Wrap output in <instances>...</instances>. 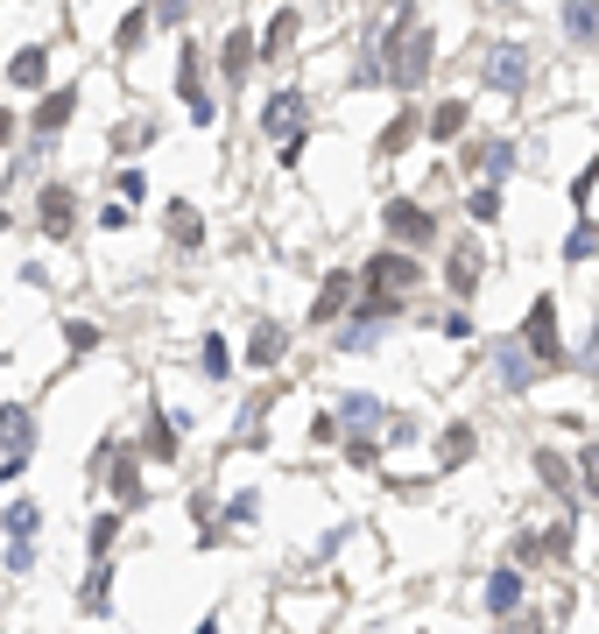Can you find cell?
I'll use <instances>...</instances> for the list:
<instances>
[{
    "instance_id": "6da1fadb",
    "label": "cell",
    "mask_w": 599,
    "mask_h": 634,
    "mask_svg": "<svg viewBox=\"0 0 599 634\" xmlns=\"http://www.w3.org/2000/svg\"><path fill=\"white\" fill-rule=\"evenodd\" d=\"M522 345L536 353V367H543V374L578 367V359L564 353V339H558V296H536V304H529V317H522Z\"/></svg>"
},
{
    "instance_id": "7a4b0ae2",
    "label": "cell",
    "mask_w": 599,
    "mask_h": 634,
    "mask_svg": "<svg viewBox=\"0 0 599 634\" xmlns=\"http://www.w3.org/2000/svg\"><path fill=\"white\" fill-rule=\"evenodd\" d=\"M381 233L395 247H438V211L416 205V198H388L381 205Z\"/></svg>"
},
{
    "instance_id": "3957f363",
    "label": "cell",
    "mask_w": 599,
    "mask_h": 634,
    "mask_svg": "<svg viewBox=\"0 0 599 634\" xmlns=\"http://www.w3.org/2000/svg\"><path fill=\"white\" fill-rule=\"evenodd\" d=\"M359 282H367V290L402 296V290H416V282H424V261H416V254H402V247H381V254H367Z\"/></svg>"
},
{
    "instance_id": "277c9868",
    "label": "cell",
    "mask_w": 599,
    "mask_h": 634,
    "mask_svg": "<svg viewBox=\"0 0 599 634\" xmlns=\"http://www.w3.org/2000/svg\"><path fill=\"white\" fill-rule=\"evenodd\" d=\"M176 99H184V113L198 120V127H212V93H205V57H198V42H184L176 50Z\"/></svg>"
},
{
    "instance_id": "5b68a950",
    "label": "cell",
    "mask_w": 599,
    "mask_h": 634,
    "mask_svg": "<svg viewBox=\"0 0 599 634\" xmlns=\"http://www.w3.org/2000/svg\"><path fill=\"white\" fill-rule=\"evenodd\" d=\"M36 225H42V240H71V233H78V191H71V184H42Z\"/></svg>"
},
{
    "instance_id": "8992f818",
    "label": "cell",
    "mask_w": 599,
    "mask_h": 634,
    "mask_svg": "<svg viewBox=\"0 0 599 634\" xmlns=\"http://www.w3.org/2000/svg\"><path fill=\"white\" fill-rule=\"evenodd\" d=\"M261 134H310V99L296 93V85H282V93H268V106H261Z\"/></svg>"
},
{
    "instance_id": "52a82bcc",
    "label": "cell",
    "mask_w": 599,
    "mask_h": 634,
    "mask_svg": "<svg viewBox=\"0 0 599 634\" xmlns=\"http://www.w3.org/2000/svg\"><path fill=\"white\" fill-rule=\"evenodd\" d=\"M479 276H487V247H479V240H459V247L444 254V290L466 304V296L479 290Z\"/></svg>"
},
{
    "instance_id": "ba28073f",
    "label": "cell",
    "mask_w": 599,
    "mask_h": 634,
    "mask_svg": "<svg viewBox=\"0 0 599 634\" xmlns=\"http://www.w3.org/2000/svg\"><path fill=\"white\" fill-rule=\"evenodd\" d=\"M254 64H261V36H254V28H233V36L219 42V78H227V85H247Z\"/></svg>"
},
{
    "instance_id": "9c48e42d",
    "label": "cell",
    "mask_w": 599,
    "mask_h": 634,
    "mask_svg": "<svg viewBox=\"0 0 599 634\" xmlns=\"http://www.w3.org/2000/svg\"><path fill=\"white\" fill-rule=\"evenodd\" d=\"M522 78H529V50H522V42H493V50H487V85L515 99Z\"/></svg>"
},
{
    "instance_id": "30bf717a",
    "label": "cell",
    "mask_w": 599,
    "mask_h": 634,
    "mask_svg": "<svg viewBox=\"0 0 599 634\" xmlns=\"http://www.w3.org/2000/svg\"><path fill=\"white\" fill-rule=\"evenodd\" d=\"M99 479L113 487V501H120V508H142V501H148V479H142V459H134V451H113Z\"/></svg>"
},
{
    "instance_id": "8fae6325",
    "label": "cell",
    "mask_w": 599,
    "mask_h": 634,
    "mask_svg": "<svg viewBox=\"0 0 599 634\" xmlns=\"http://www.w3.org/2000/svg\"><path fill=\"white\" fill-rule=\"evenodd\" d=\"M71 113H78V85H57V93L36 106V120H28V134H36V142H57V134L71 127Z\"/></svg>"
},
{
    "instance_id": "7c38bea8",
    "label": "cell",
    "mask_w": 599,
    "mask_h": 634,
    "mask_svg": "<svg viewBox=\"0 0 599 634\" xmlns=\"http://www.w3.org/2000/svg\"><path fill=\"white\" fill-rule=\"evenodd\" d=\"M493 374H501V388H508V395H522V388H529L543 367H536V353L515 339V345H501V353H493Z\"/></svg>"
},
{
    "instance_id": "4fadbf2b",
    "label": "cell",
    "mask_w": 599,
    "mask_h": 634,
    "mask_svg": "<svg viewBox=\"0 0 599 634\" xmlns=\"http://www.w3.org/2000/svg\"><path fill=\"white\" fill-rule=\"evenodd\" d=\"M346 310H353V276H346V268H332L325 290H318V304H310V325H339Z\"/></svg>"
},
{
    "instance_id": "5bb4252c",
    "label": "cell",
    "mask_w": 599,
    "mask_h": 634,
    "mask_svg": "<svg viewBox=\"0 0 599 634\" xmlns=\"http://www.w3.org/2000/svg\"><path fill=\"white\" fill-rule=\"evenodd\" d=\"M42 78H50V42H22L8 64V85H22V93H42Z\"/></svg>"
},
{
    "instance_id": "9a60e30c",
    "label": "cell",
    "mask_w": 599,
    "mask_h": 634,
    "mask_svg": "<svg viewBox=\"0 0 599 634\" xmlns=\"http://www.w3.org/2000/svg\"><path fill=\"white\" fill-rule=\"evenodd\" d=\"M282 353H290V331H282L276 317H261V325H254V339H247V367H261V374H268Z\"/></svg>"
},
{
    "instance_id": "2e32d148",
    "label": "cell",
    "mask_w": 599,
    "mask_h": 634,
    "mask_svg": "<svg viewBox=\"0 0 599 634\" xmlns=\"http://www.w3.org/2000/svg\"><path fill=\"white\" fill-rule=\"evenodd\" d=\"M473 451H479L473 423H444V437H438V473H466Z\"/></svg>"
},
{
    "instance_id": "e0dca14e",
    "label": "cell",
    "mask_w": 599,
    "mask_h": 634,
    "mask_svg": "<svg viewBox=\"0 0 599 634\" xmlns=\"http://www.w3.org/2000/svg\"><path fill=\"white\" fill-rule=\"evenodd\" d=\"M479 599H487V613H493V621H508V613H522V571H493V578H487V593H479Z\"/></svg>"
},
{
    "instance_id": "ac0fdd59",
    "label": "cell",
    "mask_w": 599,
    "mask_h": 634,
    "mask_svg": "<svg viewBox=\"0 0 599 634\" xmlns=\"http://www.w3.org/2000/svg\"><path fill=\"white\" fill-rule=\"evenodd\" d=\"M296 28H304V14H296V8H276V14H268V28H261V64H276V57L290 50Z\"/></svg>"
},
{
    "instance_id": "d6986e66",
    "label": "cell",
    "mask_w": 599,
    "mask_h": 634,
    "mask_svg": "<svg viewBox=\"0 0 599 634\" xmlns=\"http://www.w3.org/2000/svg\"><path fill=\"white\" fill-rule=\"evenodd\" d=\"M466 120H473V106H466V99H438L424 127H430V142H459V134H466Z\"/></svg>"
},
{
    "instance_id": "ffe728a7",
    "label": "cell",
    "mask_w": 599,
    "mask_h": 634,
    "mask_svg": "<svg viewBox=\"0 0 599 634\" xmlns=\"http://www.w3.org/2000/svg\"><path fill=\"white\" fill-rule=\"evenodd\" d=\"M564 36H572L578 50H592L599 42V0H564Z\"/></svg>"
},
{
    "instance_id": "44dd1931",
    "label": "cell",
    "mask_w": 599,
    "mask_h": 634,
    "mask_svg": "<svg viewBox=\"0 0 599 634\" xmlns=\"http://www.w3.org/2000/svg\"><path fill=\"white\" fill-rule=\"evenodd\" d=\"M162 225H170V240H176V247H205V219H198V205H184V198H176L170 211H162Z\"/></svg>"
},
{
    "instance_id": "7402d4cb",
    "label": "cell",
    "mask_w": 599,
    "mask_h": 634,
    "mask_svg": "<svg viewBox=\"0 0 599 634\" xmlns=\"http://www.w3.org/2000/svg\"><path fill=\"white\" fill-rule=\"evenodd\" d=\"M78 607L85 613H107L113 607V564H107V557H93V578L78 585Z\"/></svg>"
},
{
    "instance_id": "603a6c76",
    "label": "cell",
    "mask_w": 599,
    "mask_h": 634,
    "mask_svg": "<svg viewBox=\"0 0 599 634\" xmlns=\"http://www.w3.org/2000/svg\"><path fill=\"white\" fill-rule=\"evenodd\" d=\"M142 451H148V459H156V465H176V423L170 416H148V430H142Z\"/></svg>"
},
{
    "instance_id": "cb8c5ba5",
    "label": "cell",
    "mask_w": 599,
    "mask_h": 634,
    "mask_svg": "<svg viewBox=\"0 0 599 634\" xmlns=\"http://www.w3.org/2000/svg\"><path fill=\"white\" fill-rule=\"evenodd\" d=\"M536 479H543V487H550V493H572V479H578V465H572V459H558V451H550V444H543V451H536Z\"/></svg>"
},
{
    "instance_id": "d4e9b609",
    "label": "cell",
    "mask_w": 599,
    "mask_h": 634,
    "mask_svg": "<svg viewBox=\"0 0 599 634\" xmlns=\"http://www.w3.org/2000/svg\"><path fill=\"white\" fill-rule=\"evenodd\" d=\"M339 416H346L353 430H374V423H381V416H395V410H388L381 395H346V402H339Z\"/></svg>"
},
{
    "instance_id": "484cf974",
    "label": "cell",
    "mask_w": 599,
    "mask_h": 634,
    "mask_svg": "<svg viewBox=\"0 0 599 634\" xmlns=\"http://www.w3.org/2000/svg\"><path fill=\"white\" fill-rule=\"evenodd\" d=\"M148 22H156V8H127V14H120L113 50H120V57H134V50H142V36H148Z\"/></svg>"
},
{
    "instance_id": "4316f807",
    "label": "cell",
    "mask_w": 599,
    "mask_h": 634,
    "mask_svg": "<svg viewBox=\"0 0 599 634\" xmlns=\"http://www.w3.org/2000/svg\"><path fill=\"white\" fill-rule=\"evenodd\" d=\"M162 127H148V120H120L113 127V156H142V148H156Z\"/></svg>"
},
{
    "instance_id": "83f0119b",
    "label": "cell",
    "mask_w": 599,
    "mask_h": 634,
    "mask_svg": "<svg viewBox=\"0 0 599 634\" xmlns=\"http://www.w3.org/2000/svg\"><path fill=\"white\" fill-rule=\"evenodd\" d=\"M416 134H424V120H416V113H395V120L381 127V156H402V148H409Z\"/></svg>"
},
{
    "instance_id": "f1b7e54d",
    "label": "cell",
    "mask_w": 599,
    "mask_h": 634,
    "mask_svg": "<svg viewBox=\"0 0 599 634\" xmlns=\"http://www.w3.org/2000/svg\"><path fill=\"white\" fill-rule=\"evenodd\" d=\"M198 374H205V381H227V374H233L227 339H205V345H198Z\"/></svg>"
},
{
    "instance_id": "f546056e",
    "label": "cell",
    "mask_w": 599,
    "mask_h": 634,
    "mask_svg": "<svg viewBox=\"0 0 599 634\" xmlns=\"http://www.w3.org/2000/svg\"><path fill=\"white\" fill-rule=\"evenodd\" d=\"M592 254H599V219H578L564 240V261H592Z\"/></svg>"
},
{
    "instance_id": "4dcf8cb0",
    "label": "cell",
    "mask_w": 599,
    "mask_h": 634,
    "mask_svg": "<svg viewBox=\"0 0 599 634\" xmlns=\"http://www.w3.org/2000/svg\"><path fill=\"white\" fill-rule=\"evenodd\" d=\"M36 522H42V508H36V501H8V515H0V528H8L14 542L36 536Z\"/></svg>"
},
{
    "instance_id": "1f68e13d",
    "label": "cell",
    "mask_w": 599,
    "mask_h": 634,
    "mask_svg": "<svg viewBox=\"0 0 599 634\" xmlns=\"http://www.w3.org/2000/svg\"><path fill=\"white\" fill-rule=\"evenodd\" d=\"M466 211H473L479 225H487V219H501V184H493V176H487V184H479L473 198H466Z\"/></svg>"
},
{
    "instance_id": "d6a6232c",
    "label": "cell",
    "mask_w": 599,
    "mask_h": 634,
    "mask_svg": "<svg viewBox=\"0 0 599 634\" xmlns=\"http://www.w3.org/2000/svg\"><path fill=\"white\" fill-rule=\"evenodd\" d=\"M113 542H120V515H99L93 528H85V550H93V557H107Z\"/></svg>"
},
{
    "instance_id": "836d02e7",
    "label": "cell",
    "mask_w": 599,
    "mask_h": 634,
    "mask_svg": "<svg viewBox=\"0 0 599 634\" xmlns=\"http://www.w3.org/2000/svg\"><path fill=\"white\" fill-rule=\"evenodd\" d=\"M572 542H578V522L572 515H564L558 528H550V536H543V550H550V564H564V557H572Z\"/></svg>"
},
{
    "instance_id": "e575fe53",
    "label": "cell",
    "mask_w": 599,
    "mask_h": 634,
    "mask_svg": "<svg viewBox=\"0 0 599 634\" xmlns=\"http://www.w3.org/2000/svg\"><path fill=\"white\" fill-rule=\"evenodd\" d=\"M64 345H71V353H93V345H99V325H85V317H71V325H64Z\"/></svg>"
},
{
    "instance_id": "d590c367",
    "label": "cell",
    "mask_w": 599,
    "mask_h": 634,
    "mask_svg": "<svg viewBox=\"0 0 599 634\" xmlns=\"http://www.w3.org/2000/svg\"><path fill=\"white\" fill-rule=\"evenodd\" d=\"M508 170H515V142H493V148H487V176H493V184H501Z\"/></svg>"
},
{
    "instance_id": "8d00e7d4",
    "label": "cell",
    "mask_w": 599,
    "mask_h": 634,
    "mask_svg": "<svg viewBox=\"0 0 599 634\" xmlns=\"http://www.w3.org/2000/svg\"><path fill=\"white\" fill-rule=\"evenodd\" d=\"M339 430H346V416H310V444H339Z\"/></svg>"
},
{
    "instance_id": "74e56055",
    "label": "cell",
    "mask_w": 599,
    "mask_h": 634,
    "mask_svg": "<svg viewBox=\"0 0 599 634\" xmlns=\"http://www.w3.org/2000/svg\"><path fill=\"white\" fill-rule=\"evenodd\" d=\"M113 191H120V205H142V198H148L142 170H120V176H113Z\"/></svg>"
},
{
    "instance_id": "f35d334b",
    "label": "cell",
    "mask_w": 599,
    "mask_h": 634,
    "mask_svg": "<svg viewBox=\"0 0 599 634\" xmlns=\"http://www.w3.org/2000/svg\"><path fill=\"white\" fill-rule=\"evenodd\" d=\"M578 479H586V493L599 501V444H586V451H578Z\"/></svg>"
},
{
    "instance_id": "ab89813d",
    "label": "cell",
    "mask_w": 599,
    "mask_h": 634,
    "mask_svg": "<svg viewBox=\"0 0 599 634\" xmlns=\"http://www.w3.org/2000/svg\"><path fill=\"white\" fill-rule=\"evenodd\" d=\"M592 184H599V156H592V162H586V170H578V176H572V205H586V198H592Z\"/></svg>"
},
{
    "instance_id": "60d3db41",
    "label": "cell",
    "mask_w": 599,
    "mask_h": 634,
    "mask_svg": "<svg viewBox=\"0 0 599 634\" xmlns=\"http://www.w3.org/2000/svg\"><path fill=\"white\" fill-rule=\"evenodd\" d=\"M346 459L359 465V473H367V465H374V459H381V451H374V437H353V444H346Z\"/></svg>"
},
{
    "instance_id": "b9f144b4",
    "label": "cell",
    "mask_w": 599,
    "mask_h": 634,
    "mask_svg": "<svg viewBox=\"0 0 599 634\" xmlns=\"http://www.w3.org/2000/svg\"><path fill=\"white\" fill-rule=\"evenodd\" d=\"M28 564H36V542H28V536L8 542V571H28Z\"/></svg>"
},
{
    "instance_id": "7bdbcfd3",
    "label": "cell",
    "mask_w": 599,
    "mask_h": 634,
    "mask_svg": "<svg viewBox=\"0 0 599 634\" xmlns=\"http://www.w3.org/2000/svg\"><path fill=\"white\" fill-rule=\"evenodd\" d=\"M508 634H543V613H508Z\"/></svg>"
},
{
    "instance_id": "ee69618b",
    "label": "cell",
    "mask_w": 599,
    "mask_h": 634,
    "mask_svg": "<svg viewBox=\"0 0 599 634\" xmlns=\"http://www.w3.org/2000/svg\"><path fill=\"white\" fill-rule=\"evenodd\" d=\"M184 8H191V0H162V8H156V22H184Z\"/></svg>"
},
{
    "instance_id": "f6af8a7d",
    "label": "cell",
    "mask_w": 599,
    "mask_h": 634,
    "mask_svg": "<svg viewBox=\"0 0 599 634\" xmlns=\"http://www.w3.org/2000/svg\"><path fill=\"white\" fill-rule=\"evenodd\" d=\"M14 142V113H8V106H0V148H8Z\"/></svg>"
},
{
    "instance_id": "bcb514c9",
    "label": "cell",
    "mask_w": 599,
    "mask_h": 634,
    "mask_svg": "<svg viewBox=\"0 0 599 634\" xmlns=\"http://www.w3.org/2000/svg\"><path fill=\"white\" fill-rule=\"evenodd\" d=\"M191 634H219V613H205V621H198V627H191Z\"/></svg>"
},
{
    "instance_id": "7dc6e473",
    "label": "cell",
    "mask_w": 599,
    "mask_h": 634,
    "mask_svg": "<svg viewBox=\"0 0 599 634\" xmlns=\"http://www.w3.org/2000/svg\"><path fill=\"white\" fill-rule=\"evenodd\" d=\"M0 233H8V211H0Z\"/></svg>"
}]
</instances>
